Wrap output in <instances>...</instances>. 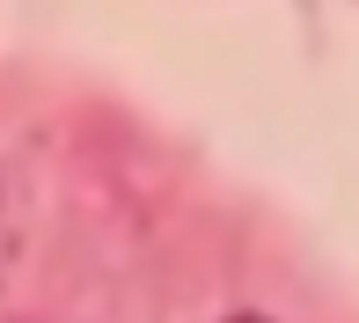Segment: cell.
<instances>
[{
	"label": "cell",
	"instance_id": "6da1fadb",
	"mask_svg": "<svg viewBox=\"0 0 359 323\" xmlns=\"http://www.w3.org/2000/svg\"><path fill=\"white\" fill-rule=\"evenodd\" d=\"M227 323H271V316H227Z\"/></svg>",
	"mask_w": 359,
	"mask_h": 323
}]
</instances>
